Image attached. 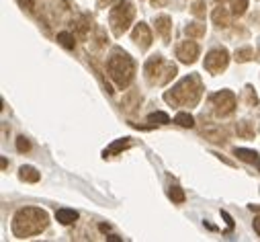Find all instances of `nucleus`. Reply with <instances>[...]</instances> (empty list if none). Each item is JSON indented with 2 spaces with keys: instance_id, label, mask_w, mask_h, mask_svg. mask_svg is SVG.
<instances>
[{
  "instance_id": "obj_21",
  "label": "nucleus",
  "mask_w": 260,
  "mask_h": 242,
  "mask_svg": "<svg viewBox=\"0 0 260 242\" xmlns=\"http://www.w3.org/2000/svg\"><path fill=\"white\" fill-rule=\"evenodd\" d=\"M252 55H254V51H252L250 47H242V49H238V51H236V55H234V57H236V62H240V64H242V62H250Z\"/></svg>"
},
{
  "instance_id": "obj_30",
  "label": "nucleus",
  "mask_w": 260,
  "mask_h": 242,
  "mask_svg": "<svg viewBox=\"0 0 260 242\" xmlns=\"http://www.w3.org/2000/svg\"><path fill=\"white\" fill-rule=\"evenodd\" d=\"M254 230L258 232V236H260V216L258 218H254Z\"/></svg>"
},
{
  "instance_id": "obj_27",
  "label": "nucleus",
  "mask_w": 260,
  "mask_h": 242,
  "mask_svg": "<svg viewBox=\"0 0 260 242\" xmlns=\"http://www.w3.org/2000/svg\"><path fill=\"white\" fill-rule=\"evenodd\" d=\"M192 15L199 17V19L205 17V3H194V5H192Z\"/></svg>"
},
{
  "instance_id": "obj_29",
  "label": "nucleus",
  "mask_w": 260,
  "mask_h": 242,
  "mask_svg": "<svg viewBox=\"0 0 260 242\" xmlns=\"http://www.w3.org/2000/svg\"><path fill=\"white\" fill-rule=\"evenodd\" d=\"M166 3H168V0H152V7H156V9H158V7H164Z\"/></svg>"
},
{
  "instance_id": "obj_13",
  "label": "nucleus",
  "mask_w": 260,
  "mask_h": 242,
  "mask_svg": "<svg viewBox=\"0 0 260 242\" xmlns=\"http://www.w3.org/2000/svg\"><path fill=\"white\" fill-rule=\"evenodd\" d=\"M211 19H213V23H215L217 27H228V25H230V13H228L223 7H217V9L213 11Z\"/></svg>"
},
{
  "instance_id": "obj_6",
  "label": "nucleus",
  "mask_w": 260,
  "mask_h": 242,
  "mask_svg": "<svg viewBox=\"0 0 260 242\" xmlns=\"http://www.w3.org/2000/svg\"><path fill=\"white\" fill-rule=\"evenodd\" d=\"M211 105H213L217 117H228L236 111V97L230 90H219L211 97Z\"/></svg>"
},
{
  "instance_id": "obj_5",
  "label": "nucleus",
  "mask_w": 260,
  "mask_h": 242,
  "mask_svg": "<svg viewBox=\"0 0 260 242\" xmlns=\"http://www.w3.org/2000/svg\"><path fill=\"white\" fill-rule=\"evenodd\" d=\"M134 17H136L134 5L129 3V0H121L109 15V23H111V29H113L115 37H121L129 29V25L134 23Z\"/></svg>"
},
{
  "instance_id": "obj_16",
  "label": "nucleus",
  "mask_w": 260,
  "mask_h": 242,
  "mask_svg": "<svg viewBox=\"0 0 260 242\" xmlns=\"http://www.w3.org/2000/svg\"><path fill=\"white\" fill-rule=\"evenodd\" d=\"M238 136L246 138V140L254 138V128L250 126V121H240V124H238Z\"/></svg>"
},
{
  "instance_id": "obj_26",
  "label": "nucleus",
  "mask_w": 260,
  "mask_h": 242,
  "mask_svg": "<svg viewBox=\"0 0 260 242\" xmlns=\"http://www.w3.org/2000/svg\"><path fill=\"white\" fill-rule=\"evenodd\" d=\"M148 119L154 121V124H156V121H158V124H168V121H170V117H168L166 113H154V115H150Z\"/></svg>"
},
{
  "instance_id": "obj_2",
  "label": "nucleus",
  "mask_w": 260,
  "mask_h": 242,
  "mask_svg": "<svg viewBox=\"0 0 260 242\" xmlns=\"http://www.w3.org/2000/svg\"><path fill=\"white\" fill-rule=\"evenodd\" d=\"M47 214L39 207H25L17 211L13 220V234L17 238H31L35 234H41L47 228Z\"/></svg>"
},
{
  "instance_id": "obj_34",
  "label": "nucleus",
  "mask_w": 260,
  "mask_h": 242,
  "mask_svg": "<svg viewBox=\"0 0 260 242\" xmlns=\"http://www.w3.org/2000/svg\"><path fill=\"white\" fill-rule=\"evenodd\" d=\"M258 166H260V164H258Z\"/></svg>"
},
{
  "instance_id": "obj_7",
  "label": "nucleus",
  "mask_w": 260,
  "mask_h": 242,
  "mask_svg": "<svg viewBox=\"0 0 260 242\" xmlns=\"http://www.w3.org/2000/svg\"><path fill=\"white\" fill-rule=\"evenodd\" d=\"M228 64H230V53H228V49H223V47L209 51L207 57H205V68H207L211 74L223 72V70L228 68Z\"/></svg>"
},
{
  "instance_id": "obj_4",
  "label": "nucleus",
  "mask_w": 260,
  "mask_h": 242,
  "mask_svg": "<svg viewBox=\"0 0 260 242\" xmlns=\"http://www.w3.org/2000/svg\"><path fill=\"white\" fill-rule=\"evenodd\" d=\"M176 72H178V68L172 62H166L162 55H152L148 62H146V66H144L146 80L150 84H156V86L168 84L176 76Z\"/></svg>"
},
{
  "instance_id": "obj_23",
  "label": "nucleus",
  "mask_w": 260,
  "mask_h": 242,
  "mask_svg": "<svg viewBox=\"0 0 260 242\" xmlns=\"http://www.w3.org/2000/svg\"><path fill=\"white\" fill-rule=\"evenodd\" d=\"M168 195H170V199H172L174 203H182V201H184V193H182V189H180L178 185H172L170 191H168Z\"/></svg>"
},
{
  "instance_id": "obj_8",
  "label": "nucleus",
  "mask_w": 260,
  "mask_h": 242,
  "mask_svg": "<svg viewBox=\"0 0 260 242\" xmlns=\"http://www.w3.org/2000/svg\"><path fill=\"white\" fill-rule=\"evenodd\" d=\"M176 55L182 64H194L199 57V45L194 41H182L178 47H176Z\"/></svg>"
},
{
  "instance_id": "obj_12",
  "label": "nucleus",
  "mask_w": 260,
  "mask_h": 242,
  "mask_svg": "<svg viewBox=\"0 0 260 242\" xmlns=\"http://www.w3.org/2000/svg\"><path fill=\"white\" fill-rule=\"evenodd\" d=\"M154 25H156V31L164 37V41H170V29H172L170 19H168V17H158Z\"/></svg>"
},
{
  "instance_id": "obj_24",
  "label": "nucleus",
  "mask_w": 260,
  "mask_h": 242,
  "mask_svg": "<svg viewBox=\"0 0 260 242\" xmlns=\"http://www.w3.org/2000/svg\"><path fill=\"white\" fill-rule=\"evenodd\" d=\"M125 148H129V142L127 140H119V142H115L109 150H105V156H111V154H117L119 150H125Z\"/></svg>"
},
{
  "instance_id": "obj_20",
  "label": "nucleus",
  "mask_w": 260,
  "mask_h": 242,
  "mask_svg": "<svg viewBox=\"0 0 260 242\" xmlns=\"http://www.w3.org/2000/svg\"><path fill=\"white\" fill-rule=\"evenodd\" d=\"M174 121H176L180 128H192V126H194V119H192L188 113H178V115L174 117Z\"/></svg>"
},
{
  "instance_id": "obj_22",
  "label": "nucleus",
  "mask_w": 260,
  "mask_h": 242,
  "mask_svg": "<svg viewBox=\"0 0 260 242\" xmlns=\"http://www.w3.org/2000/svg\"><path fill=\"white\" fill-rule=\"evenodd\" d=\"M244 101H246L250 107H256V105H258V97H256V93H254L252 86H246V88H244Z\"/></svg>"
},
{
  "instance_id": "obj_1",
  "label": "nucleus",
  "mask_w": 260,
  "mask_h": 242,
  "mask_svg": "<svg viewBox=\"0 0 260 242\" xmlns=\"http://www.w3.org/2000/svg\"><path fill=\"white\" fill-rule=\"evenodd\" d=\"M203 95V84L197 74L182 78L172 90L164 93V101L170 107H197L199 99Z\"/></svg>"
},
{
  "instance_id": "obj_10",
  "label": "nucleus",
  "mask_w": 260,
  "mask_h": 242,
  "mask_svg": "<svg viewBox=\"0 0 260 242\" xmlns=\"http://www.w3.org/2000/svg\"><path fill=\"white\" fill-rule=\"evenodd\" d=\"M72 29H74V33H76V35L84 37V35L92 29V21H90V17H86V15L76 17V19L72 21Z\"/></svg>"
},
{
  "instance_id": "obj_9",
  "label": "nucleus",
  "mask_w": 260,
  "mask_h": 242,
  "mask_svg": "<svg viewBox=\"0 0 260 242\" xmlns=\"http://www.w3.org/2000/svg\"><path fill=\"white\" fill-rule=\"evenodd\" d=\"M134 41L142 49H148L152 45V33H150V27L146 23H138L136 25V29H134Z\"/></svg>"
},
{
  "instance_id": "obj_11",
  "label": "nucleus",
  "mask_w": 260,
  "mask_h": 242,
  "mask_svg": "<svg viewBox=\"0 0 260 242\" xmlns=\"http://www.w3.org/2000/svg\"><path fill=\"white\" fill-rule=\"evenodd\" d=\"M55 220L61 224V226H68V224H74L78 220V211L74 209H66V207H61L55 211Z\"/></svg>"
},
{
  "instance_id": "obj_14",
  "label": "nucleus",
  "mask_w": 260,
  "mask_h": 242,
  "mask_svg": "<svg viewBox=\"0 0 260 242\" xmlns=\"http://www.w3.org/2000/svg\"><path fill=\"white\" fill-rule=\"evenodd\" d=\"M19 176H21L23 180H27V183H37V180L41 178V174H39V172H37L33 166H21Z\"/></svg>"
},
{
  "instance_id": "obj_17",
  "label": "nucleus",
  "mask_w": 260,
  "mask_h": 242,
  "mask_svg": "<svg viewBox=\"0 0 260 242\" xmlns=\"http://www.w3.org/2000/svg\"><path fill=\"white\" fill-rule=\"evenodd\" d=\"M57 43L59 45H63L66 49H74V45H76V41H74V35L72 33H57Z\"/></svg>"
},
{
  "instance_id": "obj_25",
  "label": "nucleus",
  "mask_w": 260,
  "mask_h": 242,
  "mask_svg": "<svg viewBox=\"0 0 260 242\" xmlns=\"http://www.w3.org/2000/svg\"><path fill=\"white\" fill-rule=\"evenodd\" d=\"M29 148H31V144H29V140H27L25 136L17 138V150H19V152H29Z\"/></svg>"
},
{
  "instance_id": "obj_31",
  "label": "nucleus",
  "mask_w": 260,
  "mask_h": 242,
  "mask_svg": "<svg viewBox=\"0 0 260 242\" xmlns=\"http://www.w3.org/2000/svg\"><path fill=\"white\" fill-rule=\"evenodd\" d=\"M101 5H111V3H115V0H99Z\"/></svg>"
},
{
  "instance_id": "obj_32",
  "label": "nucleus",
  "mask_w": 260,
  "mask_h": 242,
  "mask_svg": "<svg viewBox=\"0 0 260 242\" xmlns=\"http://www.w3.org/2000/svg\"><path fill=\"white\" fill-rule=\"evenodd\" d=\"M256 59H260V49H258V53H256Z\"/></svg>"
},
{
  "instance_id": "obj_15",
  "label": "nucleus",
  "mask_w": 260,
  "mask_h": 242,
  "mask_svg": "<svg viewBox=\"0 0 260 242\" xmlns=\"http://www.w3.org/2000/svg\"><path fill=\"white\" fill-rule=\"evenodd\" d=\"M186 35H188L190 39L203 37V35H205V25H203V23H190V25L186 27Z\"/></svg>"
},
{
  "instance_id": "obj_18",
  "label": "nucleus",
  "mask_w": 260,
  "mask_h": 242,
  "mask_svg": "<svg viewBox=\"0 0 260 242\" xmlns=\"http://www.w3.org/2000/svg\"><path fill=\"white\" fill-rule=\"evenodd\" d=\"M236 156L242 158L244 162H250V164H254V162L258 160V154H256L254 150H244V148H238V150H236Z\"/></svg>"
},
{
  "instance_id": "obj_28",
  "label": "nucleus",
  "mask_w": 260,
  "mask_h": 242,
  "mask_svg": "<svg viewBox=\"0 0 260 242\" xmlns=\"http://www.w3.org/2000/svg\"><path fill=\"white\" fill-rule=\"evenodd\" d=\"M19 5H21L25 11H29V13H33V9H35V3H33V0H19Z\"/></svg>"
},
{
  "instance_id": "obj_33",
  "label": "nucleus",
  "mask_w": 260,
  "mask_h": 242,
  "mask_svg": "<svg viewBox=\"0 0 260 242\" xmlns=\"http://www.w3.org/2000/svg\"><path fill=\"white\" fill-rule=\"evenodd\" d=\"M215 3H221V5H223V3H225V0H215Z\"/></svg>"
},
{
  "instance_id": "obj_3",
  "label": "nucleus",
  "mask_w": 260,
  "mask_h": 242,
  "mask_svg": "<svg viewBox=\"0 0 260 242\" xmlns=\"http://www.w3.org/2000/svg\"><path fill=\"white\" fill-rule=\"evenodd\" d=\"M107 68H109V74H111V78L115 80V84L119 88H127L129 84H132L136 66H134V59L129 57L125 51L123 53L121 51L113 53L111 59H109V64H107Z\"/></svg>"
},
{
  "instance_id": "obj_19",
  "label": "nucleus",
  "mask_w": 260,
  "mask_h": 242,
  "mask_svg": "<svg viewBox=\"0 0 260 242\" xmlns=\"http://www.w3.org/2000/svg\"><path fill=\"white\" fill-rule=\"evenodd\" d=\"M248 9V0H232V15L242 17Z\"/></svg>"
}]
</instances>
